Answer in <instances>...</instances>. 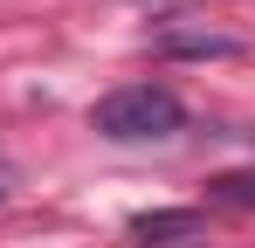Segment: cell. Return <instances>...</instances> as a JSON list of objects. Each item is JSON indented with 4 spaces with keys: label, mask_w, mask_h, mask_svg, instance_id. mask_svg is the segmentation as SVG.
<instances>
[{
    "label": "cell",
    "mask_w": 255,
    "mask_h": 248,
    "mask_svg": "<svg viewBox=\"0 0 255 248\" xmlns=\"http://www.w3.org/2000/svg\"><path fill=\"white\" fill-rule=\"evenodd\" d=\"M179 124H186V104L166 83H125V90H111V97L90 104V131L111 138V145H159Z\"/></svg>",
    "instance_id": "obj_1"
},
{
    "label": "cell",
    "mask_w": 255,
    "mask_h": 248,
    "mask_svg": "<svg viewBox=\"0 0 255 248\" xmlns=\"http://www.w3.org/2000/svg\"><path fill=\"white\" fill-rule=\"evenodd\" d=\"M200 228H207L200 207H159V214H138L131 221V242L138 248H172V242H193Z\"/></svg>",
    "instance_id": "obj_2"
},
{
    "label": "cell",
    "mask_w": 255,
    "mask_h": 248,
    "mask_svg": "<svg viewBox=\"0 0 255 248\" xmlns=\"http://www.w3.org/2000/svg\"><path fill=\"white\" fill-rule=\"evenodd\" d=\"M152 48H159V55H179V62H228V55H242V41L214 35V28H172V35H159Z\"/></svg>",
    "instance_id": "obj_3"
},
{
    "label": "cell",
    "mask_w": 255,
    "mask_h": 248,
    "mask_svg": "<svg viewBox=\"0 0 255 248\" xmlns=\"http://www.w3.org/2000/svg\"><path fill=\"white\" fill-rule=\"evenodd\" d=\"M207 200L214 207H235V214H255V165H242V172H214V179H207Z\"/></svg>",
    "instance_id": "obj_4"
}]
</instances>
